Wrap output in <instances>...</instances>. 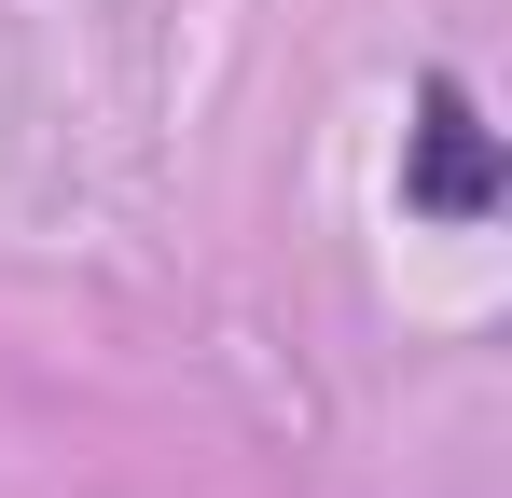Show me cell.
Here are the masks:
<instances>
[{"mask_svg": "<svg viewBox=\"0 0 512 498\" xmlns=\"http://www.w3.org/2000/svg\"><path fill=\"white\" fill-rule=\"evenodd\" d=\"M499 194H512V153H499V125H485V97H471L457 70H429L416 83V125H402V222L485 236Z\"/></svg>", "mask_w": 512, "mask_h": 498, "instance_id": "cell-1", "label": "cell"}]
</instances>
